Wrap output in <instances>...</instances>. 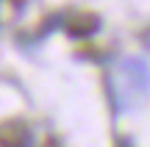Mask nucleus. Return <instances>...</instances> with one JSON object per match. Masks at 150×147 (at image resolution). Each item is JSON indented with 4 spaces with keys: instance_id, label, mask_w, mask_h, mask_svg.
<instances>
[{
    "instance_id": "f257e3e1",
    "label": "nucleus",
    "mask_w": 150,
    "mask_h": 147,
    "mask_svg": "<svg viewBox=\"0 0 150 147\" xmlns=\"http://www.w3.org/2000/svg\"><path fill=\"white\" fill-rule=\"evenodd\" d=\"M33 136L25 122H6L0 125V147H31Z\"/></svg>"
},
{
    "instance_id": "f03ea898",
    "label": "nucleus",
    "mask_w": 150,
    "mask_h": 147,
    "mask_svg": "<svg viewBox=\"0 0 150 147\" xmlns=\"http://www.w3.org/2000/svg\"><path fill=\"white\" fill-rule=\"evenodd\" d=\"M100 31V17L97 14H75L67 22V33L72 39H89Z\"/></svg>"
}]
</instances>
